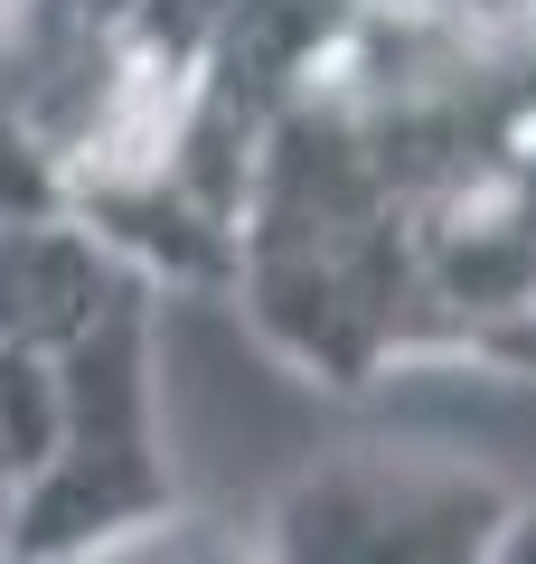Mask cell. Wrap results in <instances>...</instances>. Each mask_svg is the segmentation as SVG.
Returning <instances> with one entry per match:
<instances>
[{
	"label": "cell",
	"mask_w": 536,
	"mask_h": 564,
	"mask_svg": "<svg viewBox=\"0 0 536 564\" xmlns=\"http://www.w3.org/2000/svg\"><path fill=\"white\" fill-rule=\"evenodd\" d=\"M490 564H536V489L508 499V527H499V555Z\"/></svg>",
	"instance_id": "3957f363"
},
{
	"label": "cell",
	"mask_w": 536,
	"mask_h": 564,
	"mask_svg": "<svg viewBox=\"0 0 536 564\" xmlns=\"http://www.w3.org/2000/svg\"><path fill=\"white\" fill-rule=\"evenodd\" d=\"M508 480L442 452H330L292 470L245 536L255 564H490L508 527Z\"/></svg>",
	"instance_id": "7a4b0ae2"
},
{
	"label": "cell",
	"mask_w": 536,
	"mask_h": 564,
	"mask_svg": "<svg viewBox=\"0 0 536 564\" xmlns=\"http://www.w3.org/2000/svg\"><path fill=\"white\" fill-rule=\"evenodd\" d=\"M170 518L179 489L151 395V282H122L57 348V443L0 518V564H85Z\"/></svg>",
	"instance_id": "6da1fadb"
}]
</instances>
